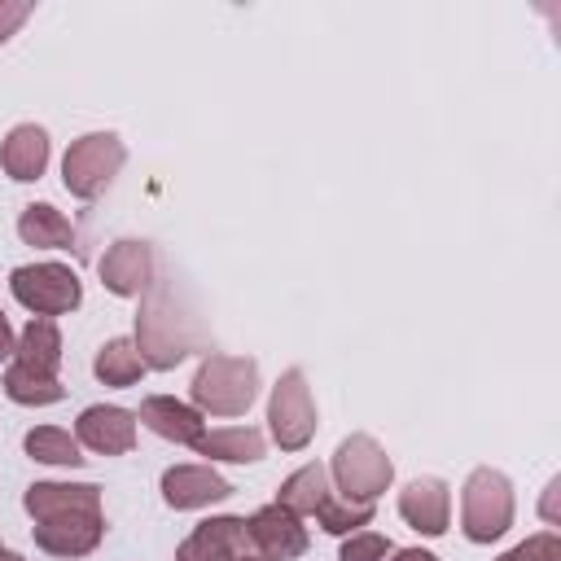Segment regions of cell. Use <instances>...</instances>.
<instances>
[{"mask_svg":"<svg viewBox=\"0 0 561 561\" xmlns=\"http://www.w3.org/2000/svg\"><path fill=\"white\" fill-rule=\"evenodd\" d=\"M197 346H206L197 316L175 298L171 285H149L136 316V351L145 368H175Z\"/></svg>","mask_w":561,"mask_h":561,"instance_id":"cell-1","label":"cell"},{"mask_svg":"<svg viewBox=\"0 0 561 561\" xmlns=\"http://www.w3.org/2000/svg\"><path fill=\"white\" fill-rule=\"evenodd\" d=\"M193 403L210 416H241L259 394V359L210 351L193 377Z\"/></svg>","mask_w":561,"mask_h":561,"instance_id":"cell-2","label":"cell"},{"mask_svg":"<svg viewBox=\"0 0 561 561\" xmlns=\"http://www.w3.org/2000/svg\"><path fill=\"white\" fill-rule=\"evenodd\" d=\"M460 526L473 543H491L513 526V486L500 469H473L460 495Z\"/></svg>","mask_w":561,"mask_h":561,"instance_id":"cell-3","label":"cell"},{"mask_svg":"<svg viewBox=\"0 0 561 561\" xmlns=\"http://www.w3.org/2000/svg\"><path fill=\"white\" fill-rule=\"evenodd\" d=\"M123 158H127V149H123V140H118L114 131H88V136H79V140L66 149V158H61V180H66V188H70L75 197L92 202V197H101V193L110 188V180L118 175Z\"/></svg>","mask_w":561,"mask_h":561,"instance_id":"cell-4","label":"cell"},{"mask_svg":"<svg viewBox=\"0 0 561 561\" xmlns=\"http://www.w3.org/2000/svg\"><path fill=\"white\" fill-rule=\"evenodd\" d=\"M333 478H337V491L342 500H359V504H373L390 478H394V465L390 456L381 451V443L373 434H351L337 443L333 451Z\"/></svg>","mask_w":561,"mask_h":561,"instance_id":"cell-5","label":"cell"},{"mask_svg":"<svg viewBox=\"0 0 561 561\" xmlns=\"http://www.w3.org/2000/svg\"><path fill=\"white\" fill-rule=\"evenodd\" d=\"M9 289H13V298H18L26 311H35V316H44V320L75 311L79 298H83L79 276H75V267H66V263H26V267H13Z\"/></svg>","mask_w":561,"mask_h":561,"instance_id":"cell-6","label":"cell"},{"mask_svg":"<svg viewBox=\"0 0 561 561\" xmlns=\"http://www.w3.org/2000/svg\"><path fill=\"white\" fill-rule=\"evenodd\" d=\"M267 421H272V438L285 451H302L316 434V403H311V386L302 377V368H285L280 381L272 386L267 399Z\"/></svg>","mask_w":561,"mask_h":561,"instance_id":"cell-7","label":"cell"},{"mask_svg":"<svg viewBox=\"0 0 561 561\" xmlns=\"http://www.w3.org/2000/svg\"><path fill=\"white\" fill-rule=\"evenodd\" d=\"M259 557L245 530V517H210L197 522V530L175 548V561H241Z\"/></svg>","mask_w":561,"mask_h":561,"instance_id":"cell-8","label":"cell"},{"mask_svg":"<svg viewBox=\"0 0 561 561\" xmlns=\"http://www.w3.org/2000/svg\"><path fill=\"white\" fill-rule=\"evenodd\" d=\"M96 272H101V285H105L110 294H118V298H140V294L153 285V250H149V241H136V237L114 241V245L101 254Z\"/></svg>","mask_w":561,"mask_h":561,"instance_id":"cell-9","label":"cell"},{"mask_svg":"<svg viewBox=\"0 0 561 561\" xmlns=\"http://www.w3.org/2000/svg\"><path fill=\"white\" fill-rule=\"evenodd\" d=\"M245 530H250V543H254V552L263 561H294V557L307 552V526H302V517H294L280 504L259 508L245 522Z\"/></svg>","mask_w":561,"mask_h":561,"instance_id":"cell-10","label":"cell"},{"mask_svg":"<svg viewBox=\"0 0 561 561\" xmlns=\"http://www.w3.org/2000/svg\"><path fill=\"white\" fill-rule=\"evenodd\" d=\"M75 438H79L88 451L123 456V451L136 447V412L114 408V403L83 408V416H79V425H75Z\"/></svg>","mask_w":561,"mask_h":561,"instance_id":"cell-11","label":"cell"},{"mask_svg":"<svg viewBox=\"0 0 561 561\" xmlns=\"http://www.w3.org/2000/svg\"><path fill=\"white\" fill-rule=\"evenodd\" d=\"M228 495H232V482L219 478L210 465H171L162 473V500L171 508H202Z\"/></svg>","mask_w":561,"mask_h":561,"instance_id":"cell-12","label":"cell"},{"mask_svg":"<svg viewBox=\"0 0 561 561\" xmlns=\"http://www.w3.org/2000/svg\"><path fill=\"white\" fill-rule=\"evenodd\" d=\"M101 535H105L101 513H66V517L35 522V543L53 557H83L101 543Z\"/></svg>","mask_w":561,"mask_h":561,"instance_id":"cell-13","label":"cell"},{"mask_svg":"<svg viewBox=\"0 0 561 561\" xmlns=\"http://www.w3.org/2000/svg\"><path fill=\"white\" fill-rule=\"evenodd\" d=\"M22 504L35 522L66 517V513H101V486H92V482H31Z\"/></svg>","mask_w":561,"mask_h":561,"instance_id":"cell-14","label":"cell"},{"mask_svg":"<svg viewBox=\"0 0 561 561\" xmlns=\"http://www.w3.org/2000/svg\"><path fill=\"white\" fill-rule=\"evenodd\" d=\"M399 513L412 530L438 539L447 530V517H451V495H447V482L438 478H416L399 491Z\"/></svg>","mask_w":561,"mask_h":561,"instance_id":"cell-15","label":"cell"},{"mask_svg":"<svg viewBox=\"0 0 561 561\" xmlns=\"http://www.w3.org/2000/svg\"><path fill=\"white\" fill-rule=\"evenodd\" d=\"M136 421H145L158 438H171V443H197V438L206 434L202 412L188 408V403H180V399H171V394H153V399H145L140 412H136Z\"/></svg>","mask_w":561,"mask_h":561,"instance_id":"cell-16","label":"cell"},{"mask_svg":"<svg viewBox=\"0 0 561 561\" xmlns=\"http://www.w3.org/2000/svg\"><path fill=\"white\" fill-rule=\"evenodd\" d=\"M0 162L13 180H39L44 167H48V131L35 127V123H18L9 136H4V149H0Z\"/></svg>","mask_w":561,"mask_h":561,"instance_id":"cell-17","label":"cell"},{"mask_svg":"<svg viewBox=\"0 0 561 561\" xmlns=\"http://www.w3.org/2000/svg\"><path fill=\"white\" fill-rule=\"evenodd\" d=\"M18 237H22L26 245H39V250H70V245H75V224H70L57 206L35 202V206L22 210Z\"/></svg>","mask_w":561,"mask_h":561,"instance_id":"cell-18","label":"cell"},{"mask_svg":"<svg viewBox=\"0 0 561 561\" xmlns=\"http://www.w3.org/2000/svg\"><path fill=\"white\" fill-rule=\"evenodd\" d=\"M13 355H18L22 368L44 373V377H57V364H61V333H57V324L44 320V316H31V324L22 329Z\"/></svg>","mask_w":561,"mask_h":561,"instance_id":"cell-19","label":"cell"},{"mask_svg":"<svg viewBox=\"0 0 561 561\" xmlns=\"http://www.w3.org/2000/svg\"><path fill=\"white\" fill-rule=\"evenodd\" d=\"M197 456L206 460H232V465H250V460H263V434L254 425H228V430H210L202 434L197 443Z\"/></svg>","mask_w":561,"mask_h":561,"instance_id":"cell-20","label":"cell"},{"mask_svg":"<svg viewBox=\"0 0 561 561\" xmlns=\"http://www.w3.org/2000/svg\"><path fill=\"white\" fill-rule=\"evenodd\" d=\"M324 500H329V473H324V465H302V469H294V473L280 482V491H276V504L289 508L294 517L316 513Z\"/></svg>","mask_w":561,"mask_h":561,"instance_id":"cell-21","label":"cell"},{"mask_svg":"<svg viewBox=\"0 0 561 561\" xmlns=\"http://www.w3.org/2000/svg\"><path fill=\"white\" fill-rule=\"evenodd\" d=\"M96 377L105 381V386H136L140 381V373H145V359H140V351H136V342L131 337H110L101 351H96Z\"/></svg>","mask_w":561,"mask_h":561,"instance_id":"cell-22","label":"cell"},{"mask_svg":"<svg viewBox=\"0 0 561 561\" xmlns=\"http://www.w3.org/2000/svg\"><path fill=\"white\" fill-rule=\"evenodd\" d=\"M4 394H9L13 403H31V408H44V403H57L66 390H61V381H57V377L31 373V368H22V364L13 359V364H9V373H4Z\"/></svg>","mask_w":561,"mask_h":561,"instance_id":"cell-23","label":"cell"},{"mask_svg":"<svg viewBox=\"0 0 561 561\" xmlns=\"http://www.w3.org/2000/svg\"><path fill=\"white\" fill-rule=\"evenodd\" d=\"M26 456H35L44 465H70V469L83 460L79 456V438L70 430H57V425H35L26 434Z\"/></svg>","mask_w":561,"mask_h":561,"instance_id":"cell-24","label":"cell"},{"mask_svg":"<svg viewBox=\"0 0 561 561\" xmlns=\"http://www.w3.org/2000/svg\"><path fill=\"white\" fill-rule=\"evenodd\" d=\"M316 517H320V530H329V535H346V530H359V526H368L373 522V504H359V500H324L320 508H316Z\"/></svg>","mask_w":561,"mask_h":561,"instance_id":"cell-25","label":"cell"},{"mask_svg":"<svg viewBox=\"0 0 561 561\" xmlns=\"http://www.w3.org/2000/svg\"><path fill=\"white\" fill-rule=\"evenodd\" d=\"M390 552H394V543H390L386 535H377V530H359V535H351V539L342 543L337 561H386Z\"/></svg>","mask_w":561,"mask_h":561,"instance_id":"cell-26","label":"cell"},{"mask_svg":"<svg viewBox=\"0 0 561 561\" xmlns=\"http://www.w3.org/2000/svg\"><path fill=\"white\" fill-rule=\"evenodd\" d=\"M500 561H561V539L552 530L543 535H530L526 543H517L513 552H504Z\"/></svg>","mask_w":561,"mask_h":561,"instance_id":"cell-27","label":"cell"},{"mask_svg":"<svg viewBox=\"0 0 561 561\" xmlns=\"http://www.w3.org/2000/svg\"><path fill=\"white\" fill-rule=\"evenodd\" d=\"M31 18V0H0V44Z\"/></svg>","mask_w":561,"mask_h":561,"instance_id":"cell-28","label":"cell"},{"mask_svg":"<svg viewBox=\"0 0 561 561\" xmlns=\"http://www.w3.org/2000/svg\"><path fill=\"white\" fill-rule=\"evenodd\" d=\"M18 351V337H13V329H9V316L0 311V359H9Z\"/></svg>","mask_w":561,"mask_h":561,"instance_id":"cell-29","label":"cell"},{"mask_svg":"<svg viewBox=\"0 0 561 561\" xmlns=\"http://www.w3.org/2000/svg\"><path fill=\"white\" fill-rule=\"evenodd\" d=\"M394 561H438L434 552H425V548H399V552H390Z\"/></svg>","mask_w":561,"mask_h":561,"instance_id":"cell-30","label":"cell"},{"mask_svg":"<svg viewBox=\"0 0 561 561\" xmlns=\"http://www.w3.org/2000/svg\"><path fill=\"white\" fill-rule=\"evenodd\" d=\"M0 561H26V557H18V552H9V548H0Z\"/></svg>","mask_w":561,"mask_h":561,"instance_id":"cell-31","label":"cell"},{"mask_svg":"<svg viewBox=\"0 0 561 561\" xmlns=\"http://www.w3.org/2000/svg\"><path fill=\"white\" fill-rule=\"evenodd\" d=\"M241 561H263V557H241Z\"/></svg>","mask_w":561,"mask_h":561,"instance_id":"cell-32","label":"cell"}]
</instances>
